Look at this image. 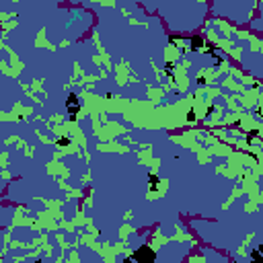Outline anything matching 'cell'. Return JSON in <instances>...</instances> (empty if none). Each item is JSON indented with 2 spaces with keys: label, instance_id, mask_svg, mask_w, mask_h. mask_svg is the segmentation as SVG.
Returning <instances> with one entry per match:
<instances>
[{
  "label": "cell",
  "instance_id": "3957f363",
  "mask_svg": "<svg viewBox=\"0 0 263 263\" xmlns=\"http://www.w3.org/2000/svg\"><path fill=\"white\" fill-rule=\"evenodd\" d=\"M191 45H193V50H197V47L204 45V39L202 37H191Z\"/></svg>",
  "mask_w": 263,
  "mask_h": 263
},
{
  "label": "cell",
  "instance_id": "5b68a950",
  "mask_svg": "<svg viewBox=\"0 0 263 263\" xmlns=\"http://www.w3.org/2000/svg\"><path fill=\"white\" fill-rule=\"evenodd\" d=\"M150 183H152V187H156V185H158V177H156V175H150Z\"/></svg>",
  "mask_w": 263,
  "mask_h": 263
},
{
  "label": "cell",
  "instance_id": "8992f818",
  "mask_svg": "<svg viewBox=\"0 0 263 263\" xmlns=\"http://www.w3.org/2000/svg\"><path fill=\"white\" fill-rule=\"evenodd\" d=\"M124 263H136V259H134V255H129V257H125V261Z\"/></svg>",
  "mask_w": 263,
  "mask_h": 263
},
{
  "label": "cell",
  "instance_id": "7a4b0ae2",
  "mask_svg": "<svg viewBox=\"0 0 263 263\" xmlns=\"http://www.w3.org/2000/svg\"><path fill=\"white\" fill-rule=\"evenodd\" d=\"M68 109H70V113H72V119H74L76 111H78V97H76V95H70L68 97Z\"/></svg>",
  "mask_w": 263,
  "mask_h": 263
},
{
  "label": "cell",
  "instance_id": "6da1fadb",
  "mask_svg": "<svg viewBox=\"0 0 263 263\" xmlns=\"http://www.w3.org/2000/svg\"><path fill=\"white\" fill-rule=\"evenodd\" d=\"M134 259H136V263H154L156 261V253L150 247H140L134 253Z\"/></svg>",
  "mask_w": 263,
  "mask_h": 263
},
{
  "label": "cell",
  "instance_id": "277c9868",
  "mask_svg": "<svg viewBox=\"0 0 263 263\" xmlns=\"http://www.w3.org/2000/svg\"><path fill=\"white\" fill-rule=\"evenodd\" d=\"M259 251H261V249H255V251H253V263H261V257H259Z\"/></svg>",
  "mask_w": 263,
  "mask_h": 263
}]
</instances>
